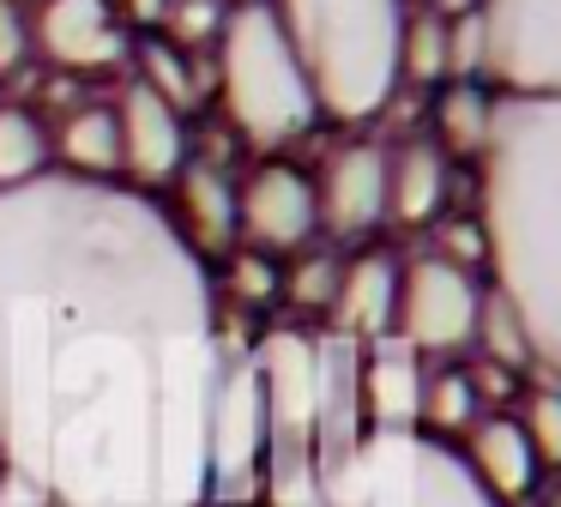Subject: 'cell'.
Returning a JSON list of instances; mask_svg holds the SVG:
<instances>
[{
	"mask_svg": "<svg viewBox=\"0 0 561 507\" xmlns=\"http://www.w3.org/2000/svg\"><path fill=\"white\" fill-rule=\"evenodd\" d=\"M218 296L122 181L0 193V465L55 507H199Z\"/></svg>",
	"mask_w": 561,
	"mask_h": 507,
	"instance_id": "obj_1",
	"label": "cell"
},
{
	"mask_svg": "<svg viewBox=\"0 0 561 507\" xmlns=\"http://www.w3.org/2000/svg\"><path fill=\"white\" fill-rule=\"evenodd\" d=\"M477 224L495 296L531 369L561 381V97H501L477 157Z\"/></svg>",
	"mask_w": 561,
	"mask_h": 507,
	"instance_id": "obj_2",
	"label": "cell"
},
{
	"mask_svg": "<svg viewBox=\"0 0 561 507\" xmlns=\"http://www.w3.org/2000/svg\"><path fill=\"white\" fill-rule=\"evenodd\" d=\"M320 121L363 127L399 97L404 0H272Z\"/></svg>",
	"mask_w": 561,
	"mask_h": 507,
	"instance_id": "obj_3",
	"label": "cell"
},
{
	"mask_svg": "<svg viewBox=\"0 0 561 507\" xmlns=\"http://www.w3.org/2000/svg\"><path fill=\"white\" fill-rule=\"evenodd\" d=\"M211 97L242 145L284 151L320 127V109L308 97V79L296 67L290 43L278 31L272 0L260 7H230L224 36L211 48Z\"/></svg>",
	"mask_w": 561,
	"mask_h": 507,
	"instance_id": "obj_4",
	"label": "cell"
},
{
	"mask_svg": "<svg viewBox=\"0 0 561 507\" xmlns=\"http://www.w3.org/2000/svg\"><path fill=\"white\" fill-rule=\"evenodd\" d=\"M327 507H501L465 471V459L423 435H363L320 471Z\"/></svg>",
	"mask_w": 561,
	"mask_h": 507,
	"instance_id": "obj_5",
	"label": "cell"
},
{
	"mask_svg": "<svg viewBox=\"0 0 561 507\" xmlns=\"http://www.w3.org/2000/svg\"><path fill=\"white\" fill-rule=\"evenodd\" d=\"M266 393H260L254 350H224L218 393H211V441H206V495L254 507L266 489Z\"/></svg>",
	"mask_w": 561,
	"mask_h": 507,
	"instance_id": "obj_6",
	"label": "cell"
},
{
	"mask_svg": "<svg viewBox=\"0 0 561 507\" xmlns=\"http://www.w3.org/2000/svg\"><path fill=\"white\" fill-rule=\"evenodd\" d=\"M477 320H483V278L465 266L440 260L435 248H416L399 260V308H392V338L416 350V357H459L477 345Z\"/></svg>",
	"mask_w": 561,
	"mask_h": 507,
	"instance_id": "obj_7",
	"label": "cell"
},
{
	"mask_svg": "<svg viewBox=\"0 0 561 507\" xmlns=\"http://www.w3.org/2000/svg\"><path fill=\"white\" fill-rule=\"evenodd\" d=\"M489 91L561 97V0H483Z\"/></svg>",
	"mask_w": 561,
	"mask_h": 507,
	"instance_id": "obj_8",
	"label": "cell"
},
{
	"mask_svg": "<svg viewBox=\"0 0 561 507\" xmlns=\"http://www.w3.org/2000/svg\"><path fill=\"white\" fill-rule=\"evenodd\" d=\"M236 236L242 248L260 254H302L314 248L320 236V212H314V176L284 157H266L254 164L242 181H236Z\"/></svg>",
	"mask_w": 561,
	"mask_h": 507,
	"instance_id": "obj_9",
	"label": "cell"
},
{
	"mask_svg": "<svg viewBox=\"0 0 561 507\" xmlns=\"http://www.w3.org/2000/svg\"><path fill=\"white\" fill-rule=\"evenodd\" d=\"M31 48L55 72H110L127 60L134 31L115 12V0H37L31 12Z\"/></svg>",
	"mask_w": 561,
	"mask_h": 507,
	"instance_id": "obj_10",
	"label": "cell"
},
{
	"mask_svg": "<svg viewBox=\"0 0 561 507\" xmlns=\"http://www.w3.org/2000/svg\"><path fill=\"white\" fill-rule=\"evenodd\" d=\"M115 139H122V188L134 193H158L182 176L187 164V115H175L158 91H146L139 79L122 84L115 97Z\"/></svg>",
	"mask_w": 561,
	"mask_h": 507,
	"instance_id": "obj_11",
	"label": "cell"
},
{
	"mask_svg": "<svg viewBox=\"0 0 561 507\" xmlns=\"http://www.w3.org/2000/svg\"><path fill=\"white\" fill-rule=\"evenodd\" d=\"M314 212L327 241H363L387 224V151L368 139L332 145L314 176Z\"/></svg>",
	"mask_w": 561,
	"mask_h": 507,
	"instance_id": "obj_12",
	"label": "cell"
},
{
	"mask_svg": "<svg viewBox=\"0 0 561 507\" xmlns=\"http://www.w3.org/2000/svg\"><path fill=\"white\" fill-rule=\"evenodd\" d=\"M170 193H175V212L163 217H170V229L182 236V248L194 260H224L230 248H242V236H236V181L218 157L211 164L187 157L182 176L170 181Z\"/></svg>",
	"mask_w": 561,
	"mask_h": 507,
	"instance_id": "obj_13",
	"label": "cell"
},
{
	"mask_svg": "<svg viewBox=\"0 0 561 507\" xmlns=\"http://www.w3.org/2000/svg\"><path fill=\"white\" fill-rule=\"evenodd\" d=\"M428 362L404 338H375L356 350V405H363V435H411L416 398H423Z\"/></svg>",
	"mask_w": 561,
	"mask_h": 507,
	"instance_id": "obj_14",
	"label": "cell"
},
{
	"mask_svg": "<svg viewBox=\"0 0 561 507\" xmlns=\"http://www.w3.org/2000/svg\"><path fill=\"white\" fill-rule=\"evenodd\" d=\"M392 308H399V254L392 248L344 254L327 333L344 338V345H375V338H392Z\"/></svg>",
	"mask_w": 561,
	"mask_h": 507,
	"instance_id": "obj_15",
	"label": "cell"
},
{
	"mask_svg": "<svg viewBox=\"0 0 561 507\" xmlns=\"http://www.w3.org/2000/svg\"><path fill=\"white\" fill-rule=\"evenodd\" d=\"M453 453L465 459V471H471V483L483 495H495L501 507H519V502H531V489H537V453L525 447V435H519V422L513 417H501V410H483V417L465 429V441L453 447Z\"/></svg>",
	"mask_w": 561,
	"mask_h": 507,
	"instance_id": "obj_16",
	"label": "cell"
},
{
	"mask_svg": "<svg viewBox=\"0 0 561 507\" xmlns=\"http://www.w3.org/2000/svg\"><path fill=\"white\" fill-rule=\"evenodd\" d=\"M453 164L435 139H404L387 151V224L399 229H428L447 212Z\"/></svg>",
	"mask_w": 561,
	"mask_h": 507,
	"instance_id": "obj_17",
	"label": "cell"
},
{
	"mask_svg": "<svg viewBox=\"0 0 561 507\" xmlns=\"http://www.w3.org/2000/svg\"><path fill=\"white\" fill-rule=\"evenodd\" d=\"M55 169L73 181H122V139H115V109L110 103H73L49 127Z\"/></svg>",
	"mask_w": 561,
	"mask_h": 507,
	"instance_id": "obj_18",
	"label": "cell"
},
{
	"mask_svg": "<svg viewBox=\"0 0 561 507\" xmlns=\"http://www.w3.org/2000/svg\"><path fill=\"white\" fill-rule=\"evenodd\" d=\"M495 127V91L483 79H447L428 97V139L447 151V164H477Z\"/></svg>",
	"mask_w": 561,
	"mask_h": 507,
	"instance_id": "obj_19",
	"label": "cell"
},
{
	"mask_svg": "<svg viewBox=\"0 0 561 507\" xmlns=\"http://www.w3.org/2000/svg\"><path fill=\"white\" fill-rule=\"evenodd\" d=\"M127 60H134V79L146 84V91H158L175 115H187V109H199L211 97V55H187V48L163 43L158 31L134 36Z\"/></svg>",
	"mask_w": 561,
	"mask_h": 507,
	"instance_id": "obj_20",
	"label": "cell"
},
{
	"mask_svg": "<svg viewBox=\"0 0 561 507\" xmlns=\"http://www.w3.org/2000/svg\"><path fill=\"white\" fill-rule=\"evenodd\" d=\"M55 176V145L49 121L31 103H0V193L31 188V181Z\"/></svg>",
	"mask_w": 561,
	"mask_h": 507,
	"instance_id": "obj_21",
	"label": "cell"
},
{
	"mask_svg": "<svg viewBox=\"0 0 561 507\" xmlns=\"http://www.w3.org/2000/svg\"><path fill=\"white\" fill-rule=\"evenodd\" d=\"M483 417V405H477L471 381H465V369H453V362H435V369L423 374V398H416V435L423 441H465V429Z\"/></svg>",
	"mask_w": 561,
	"mask_h": 507,
	"instance_id": "obj_22",
	"label": "cell"
},
{
	"mask_svg": "<svg viewBox=\"0 0 561 507\" xmlns=\"http://www.w3.org/2000/svg\"><path fill=\"white\" fill-rule=\"evenodd\" d=\"M278 290H284V266L272 260V254L260 248H230L224 254V272L211 278V296H218V308L230 314H266L278 308Z\"/></svg>",
	"mask_w": 561,
	"mask_h": 507,
	"instance_id": "obj_23",
	"label": "cell"
},
{
	"mask_svg": "<svg viewBox=\"0 0 561 507\" xmlns=\"http://www.w3.org/2000/svg\"><path fill=\"white\" fill-rule=\"evenodd\" d=\"M399 84H411V91H435V84H447V12H435V7H404Z\"/></svg>",
	"mask_w": 561,
	"mask_h": 507,
	"instance_id": "obj_24",
	"label": "cell"
},
{
	"mask_svg": "<svg viewBox=\"0 0 561 507\" xmlns=\"http://www.w3.org/2000/svg\"><path fill=\"white\" fill-rule=\"evenodd\" d=\"M339 248H302L290 266H284V290H278V308H296L308 320H327L332 308V290H339Z\"/></svg>",
	"mask_w": 561,
	"mask_h": 507,
	"instance_id": "obj_25",
	"label": "cell"
},
{
	"mask_svg": "<svg viewBox=\"0 0 561 507\" xmlns=\"http://www.w3.org/2000/svg\"><path fill=\"white\" fill-rule=\"evenodd\" d=\"M519 435L543 471H561V381H537L519 393Z\"/></svg>",
	"mask_w": 561,
	"mask_h": 507,
	"instance_id": "obj_26",
	"label": "cell"
},
{
	"mask_svg": "<svg viewBox=\"0 0 561 507\" xmlns=\"http://www.w3.org/2000/svg\"><path fill=\"white\" fill-rule=\"evenodd\" d=\"M224 19H230V7L224 0H170L158 19V36L175 48H187V55H211L224 36Z\"/></svg>",
	"mask_w": 561,
	"mask_h": 507,
	"instance_id": "obj_27",
	"label": "cell"
},
{
	"mask_svg": "<svg viewBox=\"0 0 561 507\" xmlns=\"http://www.w3.org/2000/svg\"><path fill=\"white\" fill-rule=\"evenodd\" d=\"M31 12L19 0H0V79H13V72L31 67Z\"/></svg>",
	"mask_w": 561,
	"mask_h": 507,
	"instance_id": "obj_28",
	"label": "cell"
},
{
	"mask_svg": "<svg viewBox=\"0 0 561 507\" xmlns=\"http://www.w3.org/2000/svg\"><path fill=\"white\" fill-rule=\"evenodd\" d=\"M0 507H55V502H49V495H37L31 483H19L13 471H7V477H0Z\"/></svg>",
	"mask_w": 561,
	"mask_h": 507,
	"instance_id": "obj_29",
	"label": "cell"
},
{
	"mask_svg": "<svg viewBox=\"0 0 561 507\" xmlns=\"http://www.w3.org/2000/svg\"><path fill=\"white\" fill-rule=\"evenodd\" d=\"M163 7H170V0H115V12H122L127 24H146V31H158Z\"/></svg>",
	"mask_w": 561,
	"mask_h": 507,
	"instance_id": "obj_30",
	"label": "cell"
},
{
	"mask_svg": "<svg viewBox=\"0 0 561 507\" xmlns=\"http://www.w3.org/2000/svg\"><path fill=\"white\" fill-rule=\"evenodd\" d=\"M543 507H561V483H556V489H543Z\"/></svg>",
	"mask_w": 561,
	"mask_h": 507,
	"instance_id": "obj_31",
	"label": "cell"
},
{
	"mask_svg": "<svg viewBox=\"0 0 561 507\" xmlns=\"http://www.w3.org/2000/svg\"><path fill=\"white\" fill-rule=\"evenodd\" d=\"M224 7H260V0H224Z\"/></svg>",
	"mask_w": 561,
	"mask_h": 507,
	"instance_id": "obj_32",
	"label": "cell"
},
{
	"mask_svg": "<svg viewBox=\"0 0 561 507\" xmlns=\"http://www.w3.org/2000/svg\"><path fill=\"white\" fill-rule=\"evenodd\" d=\"M218 507H242V502H218Z\"/></svg>",
	"mask_w": 561,
	"mask_h": 507,
	"instance_id": "obj_33",
	"label": "cell"
},
{
	"mask_svg": "<svg viewBox=\"0 0 561 507\" xmlns=\"http://www.w3.org/2000/svg\"><path fill=\"white\" fill-rule=\"evenodd\" d=\"M19 7H31V0H19Z\"/></svg>",
	"mask_w": 561,
	"mask_h": 507,
	"instance_id": "obj_34",
	"label": "cell"
},
{
	"mask_svg": "<svg viewBox=\"0 0 561 507\" xmlns=\"http://www.w3.org/2000/svg\"><path fill=\"white\" fill-rule=\"evenodd\" d=\"M0 477H7V465H0Z\"/></svg>",
	"mask_w": 561,
	"mask_h": 507,
	"instance_id": "obj_35",
	"label": "cell"
}]
</instances>
